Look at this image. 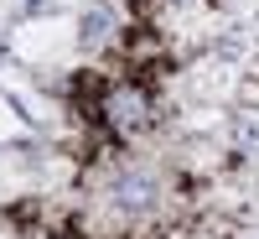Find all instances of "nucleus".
<instances>
[{"label": "nucleus", "instance_id": "obj_2", "mask_svg": "<svg viewBox=\"0 0 259 239\" xmlns=\"http://www.w3.org/2000/svg\"><path fill=\"white\" fill-rule=\"evenodd\" d=\"M104 26H109V16H104V11H94V16H89V21H83V31H89V37H99V31H104Z\"/></svg>", "mask_w": 259, "mask_h": 239}, {"label": "nucleus", "instance_id": "obj_1", "mask_svg": "<svg viewBox=\"0 0 259 239\" xmlns=\"http://www.w3.org/2000/svg\"><path fill=\"white\" fill-rule=\"evenodd\" d=\"M150 192H156V187H150L145 177H124V182H119V198H130V208H145Z\"/></svg>", "mask_w": 259, "mask_h": 239}]
</instances>
